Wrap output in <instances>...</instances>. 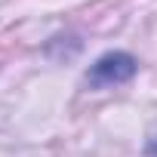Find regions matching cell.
<instances>
[{
	"label": "cell",
	"instance_id": "6da1fadb",
	"mask_svg": "<svg viewBox=\"0 0 157 157\" xmlns=\"http://www.w3.org/2000/svg\"><path fill=\"white\" fill-rule=\"evenodd\" d=\"M136 74V59L126 56V52H105L86 74V83L93 90H102V86H117V83H126L129 77Z\"/></svg>",
	"mask_w": 157,
	"mask_h": 157
},
{
	"label": "cell",
	"instance_id": "7a4b0ae2",
	"mask_svg": "<svg viewBox=\"0 0 157 157\" xmlns=\"http://www.w3.org/2000/svg\"><path fill=\"white\" fill-rule=\"evenodd\" d=\"M148 154H151V157H157V142L151 145V151H148Z\"/></svg>",
	"mask_w": 157,
	"mask_h": 157
}]
</instances>
